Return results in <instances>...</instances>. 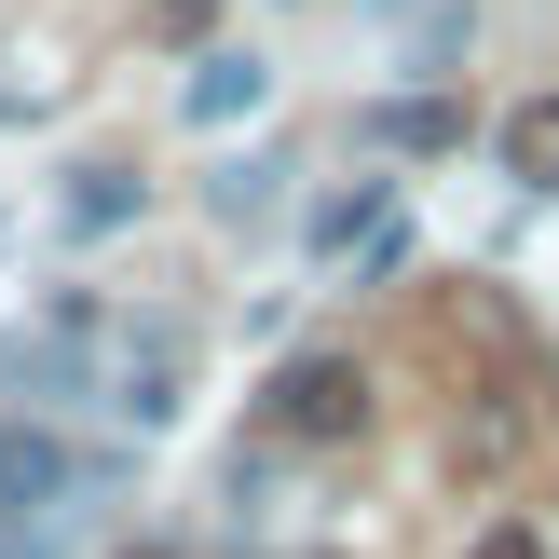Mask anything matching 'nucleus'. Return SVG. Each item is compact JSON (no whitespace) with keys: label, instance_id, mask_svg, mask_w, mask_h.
<instances>
[{"label":"nucleus","instance_id":"1","mask_svg":"<svg viewBox=\"0 0 559 559\" xmlns=\"http://www.w3.org/2000/svg\"><path fill=\"white\" fill-rule=\"evenodd\" d=\"M369 424H382V396H369L355 355H287V369H273V437H300V451H355Z\"/></svg>","mask_w":559,"mask_h":559},{"label":"nucleus","instance_id":"2","mask_svg":"<svg viewBox=\"0 0 559 559\" xmlns=\"http://www.w3.org/2000/svg\"><path fill=\"white\" fill-rule=\"evenodd\" d=\"M55 506H69V451L41 424H0V559H41Z\"/></svg>","mask_w":559,"mask_h":559},{"label":"nucleus","instance_id":"3","mask_svg":"<svg viewBox=\"0 0 559 559\" xmlns=\"http://www.w3.org/2000/svg\"><path fill=\"white\" fill-rule=\"evenodd\" d=\"M506 178L519 191H559V96H519L506 109Z\"/></svg>","mask_w":559,"mask_h":559},{"label":"nucleus","instance_id":"4","mask_svg":"<svg viewBox=\"0 0 559 559\" xmlns=\"http://www.w3.org/2000/svg\"><path fill=\"white\" fill-rule=\"evenodd\" d=\"M233 109H260V69H246V55H205V82H191V123H233Z\"/></svg>","mask_w":559,"mask_h":559},{"label":"nucleus","instance_id":"5","mask_svg":"<svg viewBox=\"0 0 559 559\" xmlns=\"http://www.w3.org/2000/svg\"><path fill=\"white\" fill-rule=\"evenodd\" d=\"M478 559H546V546L533 533H478Z\"/></svg>","mask_w":559,"mask_h":559},{"label":"nucleus","instance_id":"6","mask_svg":"<svg viewBox=\"0 0 559 559\" xmlns=\"http://www.w3.org/2000/svg\"><path fill=\"white\" fill-rule=\"evenodd\" d=\"M136 559H164V546H136Z\"/></svg>","mask_w":559,"mask_h":559}]
</instances>
